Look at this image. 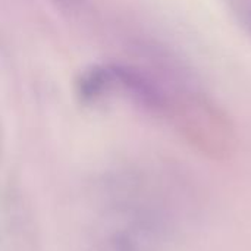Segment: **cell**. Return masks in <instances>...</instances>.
<instances>
[{"label": "cell", "instance_id": "6da1fadb", "mask_svg": "<svg viewBox=\"0 0 251 251\" xmlns=\"http://www.w3.org/2000/svg\"><path fill=\"white\" fill-rule=\"evenodd\" d=\"M234 13L251 34V0H231Z\"/></svg>", "mask_w": 251, "mask_h": 251}, {"label": "cell", "instance_id": "7a4b0ae2", "mask_svg": "<svg viewBox=\"0 0 251 251\" xmlns=\"http://www.w3.org/2000/svg\"><path fill=\"white\" fill-rule=\"evenodd\" d=\"M60 1H66V3H72V1H75V0H60Z\"/></svg>", "mask_w": 251, "mask_h": 251}]
</instances>
